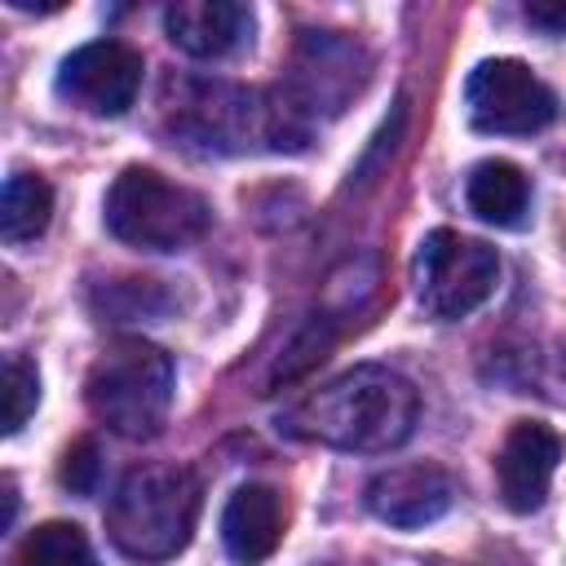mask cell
<instances>
[{
  "mask_svg": "<svg viewBox=\"0 0 566 566\" xmlns=\"http://www.w3.org/2000/svg\"><path fill=\"white\" fill-rule=\"evenodd\" d=\"M495 279H500L495 248L460 230H433L416 252V296L433 318L473 314L495 292Z\"/></svg>",
  "mask_w": 566,
  "mask_h": 566,
  "instance_id": "obj_5",
  "label": "cell"
},
{
  "mask_svg": "<svg viewBox=\"0 0 566 566\" xmlns=\"http://www.w3.org/2000/svg\"><path fill=\"white\" fill-rule=\"evenodd\" d=\"M168 93H177V102H168L172 133L199 146L239 150L252 146L261 133L274 137V128L265 124V106H256V93L248 88L221 80H168Z\"/></svg>",
  "mask_w": 566,
  "mask_h": 566,
  "instance_id": "obj_7",
  "label": "cell"
},
{
  "mask_svg": "<svg viewBox=\"0 0 566 566\" xmlns=\"http://www.w3.org/2000/svg\"><path fill=\"white\" fill-rule=\"evenodd\" d=\"M416 416H420V394L402 371L380 363H358L336 380L318 385L314 394H305L287 416V433L336 451L380 455L411 438Z\"/></svg>",
  "mask_w": 566,
  "mask_h": 566,
  "instance_id": "obj_1",
  "label": "cell"
},
{
  "mask_svg": "<svg viewBox=\"0 0 566 566\" xmlns=\"http://www.w3.org/2000/svg\"><path fill=\"white\" fill-rule=\"evenodd\" d=\"M35 402H40V371L22 354H9L4 358V433H18L35 411Z\"/></svg>",
  "mask_w": 566,
  "mask_h": 566,
  "instance_id": "obj_18",
  "label": "cell"
},
{
  "mask_svg": "<svg viewBox=\"0 0 566 566\" xmlns=\"http://www.w3.org/2000/svg\"><path fill=\"white\" fill-rule=\"evenodd\" d=\"M53 212V190L40 172H13L0 195V239L4 243H27L44 234Z\"/></svg>",
  "mask_w": 566,
  "mask_h": 566,
  "instance_id": "obj_15",
  "label": "cell"
},
{
  "mask_svg": "<svg viewBox=\"0 0 566 566\" xmlns=\"http://www.w3.org/2000/svg\"><path fill=\"white\" fill-rule=\"evenodd\" d=\"M367 80V53L358 40H349L345 31H305L296 53H292V71H287V88H292V111H340Z\"/></svg>",
  "mask_w": 566,
  "mask_h": 566,
  "instance_id": "obj_9",
  "label": "cell"
},
{
  "mask_svg": "<svg viewBox=\"0 0 566 566\" xmlns=\"http://www.w3.org/2000/svg\"><path fill=\"white\" fill-rule=\"evenodd\" d=\"M22 566H97L84 531L75 522H44L35 526L22 548H18Z\"/></svg>",
  "mask_w": 566,
  "mask_h": 566,
  "instance_id": "obj_16",
  "label": "cell"
},
{
  "mask_svg": "<svg viewBox=\"0 0 566 566\" xmlns=\"http://www.w3.org/2000/svg\"><path fill=\"white\" fill-rule=\"evenodd\" d=\"M212 212L203 195L168 181L155 168H124L106 190V230L142 252H177L208 230Z\"/></svg>",
  "mask_w": 566,
  "mask_h": 566,
  "instance_id": "obj_4",
  "label": "cell"
},
{
  "mask_svg": "<svg viewBox=\"0 0 566 566\" xmlns=\"http://www.w3.org/2000/svg\"><path fill=\"white\" fill-rule=\"evenodd\" d=\"M97 469H102V464H97V442H93V438H80V442H71V447H66L57 478H62V486H66V491L88 495V491L97 486Z\"/></svg>",
  "mask_w": 566,
  "mask_h": 566,
  "instance_id": "obj_19",
  "label": "cell"
},
{
  "mask_svg": "<svg viewBox=\"0 0 566 566\" xmlns=\"http://www.w3.org/2000/svg\"><path fill=\"white\" fill-rule=\"evenodd\" d=\"M464 106L482 133H539L557 119V93L517 57H486L464 80Z\"/></svg>",
  "mask_w": 566,
  "mask_h": 566,
  "instance_id": "obj_6",
  "label": "cell"
},
{
  "mask_svg": "<svg viewBox=\"0 0 566 566\" xmlns=\"http://www.w3.org/2000/svg\"><path fill=\"white\" fill-rule=\"evenodd\" d=\"M84 402L111 433L128 442L155 438L172 407V358L142 336H119L88 367Z\"/></svg>",
  "mask_w": 566,
  "mask_h": 566,
  "instance_id": "obj_3",
  "label": "cell"
},
{
  "mask_svg": "<svg viewBox=\"0 0 566 566\" xmlns=\"http://www.w3.org/2000/svg\"><path fill=\"white\" fill-rule=\"evenodd\" d=\"M455 500V482L447 469L438 464H394V469H380L371 482H367V509L371 517L398 526V531H411V526H424V522H438Z\"/></svg>",
  "mask_w": 566,
  "mask_h": 566,
  "instance_id": "obj_11",
  "label": "cell"
},
{
  "mask_svg": "<svg viewBox=\"0 0 566 566\" xmlns=\"http://www.w3.org/2000/svg\"><path fill=\"white\" fill-rule=\"evenodd\" d=\"M464 199H469V212L486 226H500V230H513L526 221V208H531V181L517 164L509 159H482L473 172H469V186H464Z\"/></svg>",
  "mask_w": 566,
  "mask_h": 566,
  "instance_id": "obj_14",
  "label": "cell"
},
{
  "mask_svg": "<svg viewBox=\"0 0 566 566\" xmlns=\"http://www.w3.org/2000/svg\"><path fill=\"white\" fill-rule=\"evenodd\" d=\"M164 31L190 57H226L252 35V9L239 0H177L164 9Z\"/></svg>",
  "mask_w": 566,
  "mask_h": 566,
  "instance_id": "obj_12",
  "label": "cell"
},
{
  "mask_svg": "<svg viewBox=\"0 0 566 566\" xmlns=\"http://www.w3.org/2000/svg\"><path fill=\"white\" fill-rule=\"evenodd\" d=\"M562 460V438L553 424L544 420H513L500 455H495V482H500V500L513 513H535L553 486Z\"/></svg>",
  "mask_w": 566,
  "mask_h": 566,
  "instance_id": "obj_10",
  "label": "cell"
},
{
  "mask_svg": "<svg viewBox=\"0 0 566 566\" xmlns=\"http://www.w3.org/2000/svg\"><path fill=\"white\" fill-rule=\"evenodd\" d=\"M522 13H526V22H531L535 31L566 35V0H526Z\"/></svg>",
  "mask_w": 566,
  "mask_h": 566,
  "instance_id": "obj_20",
  "label": "cell"
},
{
  "mask_svg": "<svg viewBox=\"0 0 566 566\" xmlns=\"http://www.w3.org/2000/svg\"><path fill=\"white\" fill-rule=\"evenodd\" d=\"M283 522H287V509H283V495L274 486H265V482L239 486L221 513V539H226L230 562L234 566H261L279 548Z\"/></svg>",
  "mask_w": 566,
  "mask_h": 566,
  "instance_id": "obj_13",
  "label": "cell"
},
{
  "mask_svg": "<svg viewBox=\"0 0 566 566\" xmlns=\"http://www.w3.org/2000/svg\"><path fill=\"white\" fill-rule=\"evenodd\" d=\"M199 522V478L186 464H137L106 504L111 544L142 566L177 557Z\"/></svg>",
  "mask_w": 566,
  "mask_h": 566,
  "instance_id": "obj_2",
  "label": "cell"
},
{
  "mask_svg": "<svg viewBox=\"0 0 566 566\" xmlns=\"http://www.w3.org/2000/svg\"><path fill=\"white\" fill-rule=\"evenodd\" d=\"M137 88H142V53L124 40L80 44L57 66V97L102 119H119L137 102Z\"/></svg>",
  "mask_w": 566,
  "mask_h": 566,
  "instance_id": "obj_8",
  "label": "cell"
},
{
  "mask_svg": "<svg viewBox=\"0 0 566 566\" xmlns=\"http://www.w3.org/2000/svg\"><path fill=\"white\" fill-rule=\"evenodd\" d=\"M332 345H336L332 318H327V314H314V318L296 332V340L283 349V358H279V367H274V380H296L301 371H310L314 363H323Z\"/></svg>",
  "mask_w": 566,
  "mask_h": 566,
  "instance_id": "obj_17",
  "label": "cell"
}]
</instances>
